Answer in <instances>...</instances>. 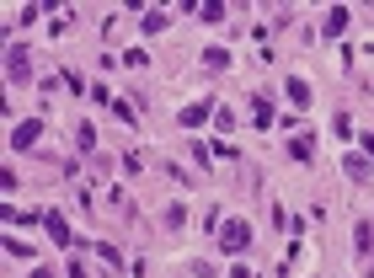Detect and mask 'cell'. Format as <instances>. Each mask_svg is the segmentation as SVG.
<instances>
[{
	"instance_id": "obj_1",
	"label": "cell",
	"mask_w": 374,
	"mask_h": 278,
	"mask_svg": "<svg viewBox=\"0 0 374 278\" xmlns=\"http://www.w3.org/2000/svg\"><path fill=\"white\" fill-rule=\"evenodd\" d=\"M43 231H48V241H54V247H64V251L80 247V241H75V231H70V219H64V209H48V214H43Z\"/></svg>"
},
{
	"instance_id": "obj_2",
	"label": "cell",
	"mask_w": 374,
	"mask_h": 278,
	"mask_svg": "<svg viewBox=\"0 0 374 278\" xmlns=\"http://www.w3.org/2000/svg\"><path fill=\"white\" fill-rule=\"evenodd\" d=\"M220 247L230 251V257L246 251V247H252V225H246V219H224V225H220Z\"/></svg>"
},
{
	"instance_id": "obj_3",
	"label": "cell",
	"mask_w": 374,
	"mask_h": 278,
	"mask_svg": "<svg viewBox=\"0 0 374 278\" xmlns=\"http://www.w3.org/2000/svg\"><path fill=\"white\" fill-rule=\"evenodd\" d=\"M27 64H32V54H27V43H11V48H6V80H11V86H22V80L32 75Z\"/></svg>"
},
{
	"instance_id": "obj_4",
	"label": "cell",
	"mask_w": 374,
	"mask_h": 278,
	"mask_svg": "<svg viewBox=\"0 0 374 278\" xmlns=\"http://www.w3.org/2000/svg\"><path fill=\"white\" fill-rule=\"evenodd\" d=\"M38 139H43V124H38V118H27V124H16V129H11L6 150H11V155H22V150H32Z\"/></svg>"
},
{
	"instance_id": "obj_5",
	"label": "cell",
	"mask_w": 374,
	"mask_h": 278,
	"mask_svg": "<svg viewBox=\"0 0 374 278\" xmlns=\"http://www.w3.org/2000/svg\"><path fill=\"white\" fill-rule=\"evenodd\" d=\"M353 251H359L364 263H374V225H369V219H359V225H353Z\"/></svg>"
},
{
	"instance_id": "obj_6",
	"label": "cell",
	"mask_w": 374,
	"mask_h": 278,
	"mask_svg": "<svg viewBox=\"0 0 374 278\" xmlns=\"http://www.w3.org/2000/svg\"><path fill=\"white\" fill-rule=\"evenodd\" d=\"M43 214H48V209H11V203H6V219H11V225H27V231H38Z\"/></svg>"
},
{
	"instance_id": "obj_7",
	"label": "cell",
	"mask_w": 374,
	"mask_h": 278,
	"mask_svg": "<svg viewBox=\"0 0 374 278\" xmlns=\"http://www.w3.org/2000/svg\"><path fill=\"white\" fill-rule=\"evenodd\" d=\"M343 171L353 177V182H369V177H374V166L364 161V155H343Z\"/></svg>"
},
{
	"instance_id": "obj_8",
	"label": "cell",
	"mask_w": 374,
	"mask_h": 278,
	"mask_svg": "<svg viewBox=\"0 0 374 278\" xmlns=\"http://www.w3.org/2000/svg\"><path fill=\"white\" fill-rule=\"evenodd\" d=\"M273 231H278V235H299V219L289 214L284 203H273Z\"/></svg>"
},
{
	"instance_id": "obj_9",
	"label": "cell",
	"mask_w": 374,
	"mask_h": 278,
	"mask_svg": "<svg viewBox=\"0 0 374 278\" xmlns=\"http://www.w3.org/2000/svg\"><path fill=\"white\" fill-rule=\"evenodd\" d=\"M209 112H214L209 102H193V108H182L177 118H182V129H203V118H209Z\"/></svg>"
},
{
	"instance_id": "obj_10",
	"label": "cell",
	"mask_w": 374,
	"mask_h": 278,
	"mask_svg": "<svg viewBox=\"0 0 374 278\" xmlns=\"http://www.w3.org/2000/svg\"><path fill=\"white\" fill-rule=\"evenodd\" d=\"M252 124H257V129H273V124H278V118H273V102H268V96H252Z\"/></svg>"
},
{
	"instance_id": "obj_11",
	"label": "cell",
	"mask_w": 374,
	"mask_h": 278,
	"mask_svg": "<svg viewBox=\"0 0 374 278\" xmlns=\"http://www.w3.org/2000/svg\"><path fill=\"white\" fill-rule=\"evenodd\" d=\"M166 27H171V16H166V11H145V16H139V32H145V38H155V32H166Z\"/></svg>"
},
{
	"instance_id": "obj_12",
	"label": "cell",
	"mask_w": 374,
	"mask_h": 278,
	"mask_svg": "<svg viewBox=\"0 0 374 278\" xmlns=\"http://www.w3.org/2000/svg\"><path fill=\"white\" fill-rule=\"evenodd\" d=\"M321 32H326V38H343V32H347V6H331V11H326V27H321Z\"/></svg>"
},
{
	"instance_id": "obj_13",
	"label": "cell",
	"mask_w": 374,
	"mask_h": 278,
	"mask_svg": "<svg viewBox=\"0 0 374 278\" xmlns=\"http://www.w3.org/2000/svg\"><path fill=\"white\" fill-rule=\"evenodd\" d=\"M91 251H96V257H102L113 273H123V251H118V247H107V241H91Z\"/></svg>"
},
{
	"instance_id": "obj_14",
	"label": "cell",
	"mask_w": 374,
	"mask_h": 278,
	"mask_svg": "<svg viewBox=\"0 0 374 278\" xmlns=\"http://www.w3.org/2000/svg\"><path fill=\"white\" fill-rule=\"evenodd\" d=\"M203 64H209V70H230V48L209 43V48H203Z\"/></svg>"
},
{
	"instance_id": "obj_15",
	"label": "cell",
	"mask_w": 374,
	"mask_h": 278,
	"mask_svg": "<svg viewBox=\"0 0 374 278\" xmlns=\"http://www.w3.org/2000/svg\"><path fill=\"white\" fill-rule=\"evenodd\" d=\"M289 102H294V108H310V86L299 75H289Z\"/></svg>"
},
{
	"instance_id": "obj_16",
	"label": "cell",
	"mask_w": 374,
	"mask_h": 278,
	"mask_svg": "<svg viewBox=\"0 0 374 278\" xmlns=\"http://www.w3.org/2000/svg\"><path fill=\"white\" fill-rule=\"evenodd\" d=\"M289 161L294 166H310V139H289Z\"/></svg>"
},
{
	"instance_id": "obj_17",
	"label": "cell",
	"mask_w": 374,
	"mask_h": 278,
	"mask_svg": "<svg viewBox=\"0 0 374 278\" xmlns=\"http://www.w3.org/2000/svg\"><path fill=\"white\" fill-rule=\"evenodd\" d=\"M161 225H166V231H182V225H187V209H182V203H171V209L161 214Z\"/></svg>"
},
{
	"instance_id": "obj_18",
	"label": "cell",
	"mask_w": 374,
	"mask_h": 278,
	"mask_svg": "<svg viewBox=\"0 0 374 278\" xmlns=\"http://www.w3.org/2000/svg\"><path fill=\"white\" fill-rule=\"evenodd\" d=\"M75 145H80V150H96V129H91V124H75Z\"/></svg>"
},
{
	"instance_id": "obj_19",
	"label": "cell",
	"mask_w": 374,
	"mask_h": 278,
	"mask_svg": "<svg viewBox=\"0 0 374 278\" xmlns=\"http://www.w3.org/2000/svg\"><path fill=\"white\" fill-rule=\"evenodd\" d=\"M198 16H203V22H224V6H220V0H209V6H198Z\"/></svg>"
},
{
	"instance_id": "obj_20",
	"label": "cell",
	"mask_w": 374,
	"mask_h": 278,
	"mask_svg": "<svg viewBox=\"0 0 374 278\" xmlns=\"http://www.w3.org/2000/svg\"><path fill=\"white\" fill-rule=\"evenodd\" d=\"M113 112H118V124H129V129L139 124V112H129V102H113Z\"/></svg>"
},
{
	"instance_id": "obj_21",
	"label": "cell",
	"mask_w": 374,
	"mask_h": 278,
	"mask_svg": "<svg viewBox=\"0 0 374 278\" xmlns=\"http://www.w3.org/2000/svg\"><path fill=\"white\" fill-rule=\"evenodd\" d=\"M6 251H11V257H32V247H27V241H16V235H6Z\"/></svg>"
},
{
	"instance_id": "obj_22",
	"label": "cell",
	"mask_w": 374,
	"mask_h": 278,
	"mask_svg": "<svg viewBox=\"0 0 374 278\" xmlns=\"http://www.w3.org/2000/svg\"><path fill=\"white\" fill-rule=\"evenodd\" d=\"M359 150H364V161L374 166V134H364V139H359Z\"/></svg>"
},
{
	"instance_id": "obj_23",
	"label": "cell",
	"mask_w": 374,
	"mask_h": 278,
	"mask_svg": "<svg viewBox=\"0 0 374 278\" xmlns=\"http://www.w3.org/2000/svg\"><path fill=\"white\" fill-rule=\"evenodd\" d=\"M27 278H54V273H48V268H38V263H32V273Z\"/></svg>"
},
{
	"instance_id": "obj_24",
	"label": "cell",
	"mask_w": 374,
	"mask_h": 278,
	"mask_svg": "<svg viewBox=\"0 0 374 278\" xmlns=\"http://www.w3.org/2000/svg\"><path fill=\"white\" fill-rule=\"evenodd\" d=\"M230 278H252V268H230Z\"/></svg>"
}]
</instances>
